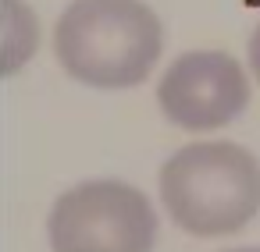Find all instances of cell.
I'll use <instances>...</instances> for the list:
<instances>
[{
    "instance_id": "7",
    "label": "cell",
    "mask_w": 260,
    "mask_h": 252,
    "mask_svg": "<svg viewBox=\"0 0 260 252\" xmlns=\"http://www.w3.org/2000/svg\"><path fill=\"white\" fill-rule=\"evenodd\" d=\"M221 252H260V245H232V248H221Z\"/></svg>"
},
{
    "instance_id": "5",
    "label": "cell",
    "mask_w": 260,
    "mask_h": 252,
    "mask_svg": "<svg viewBox=\"0 0 260 252\" xmlns=\"http://www.w3.org/2000/svg\"><path fill=\"white\" fill-rule=\"evenodd\" d=\"M40 18L29 0H0V78H11L40 50Z\"/></svg>"
},
{
    "instance_id": "3",
    "label": "cell",
    "mask_w": 260,
    "mask_h": 252,
    "mask_svg": "<svg viewBox=\"0 0 260 252\" xmlns=\"http://www.w3.org/2000/svg\"><path fill=\"white\" fill-rule=\"evenodd\" d=\"M160 231L150 195L118 178L64 188L47 217L50 252H153Z\"/></svg>"
},
{
    "instance_id": "2",
    "label": "cell",
    "mask_w": 260,
    "mask_h": 252,
    "mask_svg": "<svg viewBox=\"0 0 260 252\" xmlns=\"http://www.w3.org/2000/svg\"><path fill=\"white\" fill-rule=\"evenodd\" d=\"M54 54L89 89H132L164 54V22L146 0H72L54 25Z\"/></svg>"
},
{
    "instance_id": "6",
    "label": "cell",
    "mask_w": 260,
    "mask_h": 252,
    "mask_svg": "<svg viewBox=\"0 0 260 252\" xmlns=\"http://www.w3.org/2000/svg\"><path fill=\"white\" fill-rule=\"evenodd\" d=\"M246 68H249L253 82L260 86V22L253 25V32H249V43H246Z\"/></svg>"
},
{
    "instance_id": "1",
    "label": "cell",
    "mask_w": 260,
    "mask_h": 252,
    "mask_svg": "<svg viewBox=\"0 0 260 252\" xmlns=\"http://www.w3.org/2000/svg\"><path fill=\"white\" fill-rule=\"evenodd\" d=\"M157 195L192 238L239 234L260 217V156L232 139H196L164 160Z\"/></svg>"
},
{
    "instance_id": "4",
    "label": "cell",
    "mask_w": 260,
    "mask_h": 252,
    "mask_svg": "<svg viewBox=\"0 0 260 252\" xmlns=\"http://www.w3.org/2000/svg\"><path fill=\"white\" fill-rule=\"evenodd\" d=\"M249 78V68L228 50H185L157 78V107L182 132H221L246 114Z\"/></svg>"
}]
</instances>
